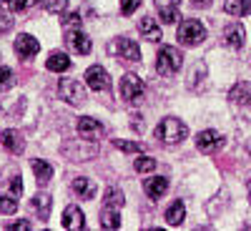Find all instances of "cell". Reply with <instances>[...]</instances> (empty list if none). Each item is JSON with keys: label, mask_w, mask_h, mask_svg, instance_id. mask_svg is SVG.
<instances>
[{"label": "cell", "mask_w": 251, "mask_h": 231, "mask_svg": "<svg viewBox=\"0 0 251 231\" xmlns=\"http://www.w3.org/2000/svg\"><path fill=\"white\" fill-rule=\"evenodd\" d=\"M153 136L161 141V143H181L186 136H188V128H186V123L178 121V118H163L158 126H156V131Z\"/></svg>", "instance_id": "1"}, {"label": "cell", "mask_w": 251, "mask_h": 231, "mask_svg": "<svg viewBox=\"0 0 251 231\" xmlns=\"http://www.w3.org/2000/svg\"><path fill=\"white\" fill-rule=\"evenodd\" d=\"M176 38H178L181 46H199V43H203V38H206V28H203L201 20L188 18V20H183V23L178 26V35Z\"/></svg>", "instance_id": "2"}, {"label": "cell", "mask_w": 251, "mask_h": 231, "mask_svg": "<svg viewBox=\"0 0 251 231\" xmlns=\"http://www.w3.org/2000/svg\"><path fill=\"white\" fill-rule=\"evenodd\" d=\"M181 66H183V55H181L178 48L163 46V48L158 51V55H156V71H158V73L171 76V73H176Z\"/></svg>", "instance_id": "3"}, {"label": "cell", "mask_w": 251, "mask_h": 231, "mask_svg": "<svg viewBox=\"0 0 251 231\" xmlns=\"http://www.w3.org/2000/svg\"><path fill=\"white\" fill-rule=\"evenodd\" d=\"M58 96L66 98L68 103H73V106H80L83 98H86V91H83V86L75 78H63L58 83Z\"/></svg>", "instance_id": "4"}, {"label": "cell", "mask_w": 251, "mask_h": 231, "mask_svg": "<svg viewBox=\"0 0 251 231\" xmlns=\"http://www.w3.org/2000/svg\"><path fill=\"white\" fill-rule=\"evenodd\" d=\"M221 146H224V136L219 131H214V128H206V131H201L196 136V149L201 154H216Z\"/></svg>", "instance_id": "5"}, {"label": "cell", "mask_w": 251, "mask_h": 231, "mask_svg": "<svg viewBox=\"0 0 251 231\" xmlns=\"http://www.w3.org/2000/svg\"><path fill=\"white\" fill-rule=\"evenodd\" d=\"M143 93H146V83H143L138 76L128 73V76L121 78V96H123L126 101H138Z\"/></svg>", "instance_id": "6"}, {"label": "cell", "mask_w": 251, "mask_h": 231, "mask_svg": "<svg viewBox=\"0 0 251 231\" xmlns=\"http://www.w3.org/2000/svg\"><path fill=\"white\" fill-rule=\"evenodd\" d=\"M66 46H68L71 51L80 53V55H88V53H91V48H93L91 38H88L86 33H80L78 28H71V30L66 33Z\"/></svg>", "instance_id": "7"}, {"label": "cell", "mask_w": 251, "mask_h": 231, "mask_svg": "<svg viewBox=\"0 0 251 231\" xmlns=\"http://www.w3.org/2000/svg\"><path fill=\"white\" fill-rule=\"evenodd\" d=\"M86 83H88L91 91H106L111 86V78H108V73H106L103 66H91L86 71Z\"/></svg>", "instance_id": "8"}, {"label": "cell", "mask_w": 251, "mask_h": 231, "mask_svg": "<svg viewBox=\"0 0 251 231\" xmlns=\"http://www.w3.org/2000/svg\"><path fill=\"white\" fill-rule=\"evenodd\" d=\"M113 53L118 58H123V60H131V63H138L141 60V51H138V46L133 43L131 38H118L116 43H113Z\"/></svg>", "instance_id": "9"}, {"label": "cell", "mask_w": 251, "mask_h": 231, "mask_svg": "<svg viewBox=\"0 0 251 231\" xmlns=\"http://www.w3.org/2000/svg\"><path fill=\"white\" fill-rule=\"evenodd\" d=\"M13 48H15V53L23 58V60H28V58H33V55L40 51V43H38L33 35L23 33V35H18V38H15V46H13Z\"/></svg>", "instance_id": "10"}, {"label": "cell", "mask_w": 251, "mask_h": 231, "mask_svg": "<svg viewBox=\"0 0 251 231\" xmlns=\"http://www.w3.org/2000/svg\"><path fill=\"white\" fill-rule=\"evenodd\" d=\"M78 133H80V138H86V141L100 138L103 133H106V126H103L98 118H80L78 121Z\"/></svg>", "instance_id": "11"}, {"label": "cell", "mask_w": 251, "mask_h": 231, "mask_svg": "<svg viewBox=\"0 0 251 231\" xmlns=\"http://www.w3.org/2000/svg\"><path fill=\"white\" fill-rule=\"evenodd\" d=\"M178 3L181 0H156V10H158V18L163 23H178Z\"/></svg>", "instance_id": "12"}, {"label": "cell", "mask_w": 251, "mask_h": 231, "mask_svg": "<svg viewBox=\"0 0 251 231\" xmlns=\"http://www.w3.org/2000/svg\"><path fill=\"white\" fill-rule=\"evenodd\" d=\"M63 226L73 229V231L86 229V216H83V211L78 206H66V211H63Z\"/></svg>", "instance_id": "13"}, {"label": "cell", "mask_w": 251, "mask_h": 231, "mask_svg": "<svg viewBox=\"0 0 251 231\" xmlns=\"http://www.w3.org/2000/svg\"><path fill=\"white\" fill-rule=\"evenodd\" d=\"M50 208H53V199L48 196V194H35L33 199H30V211L38 216V219H48L50 216Z\"/></svg>", "instance_id": "14"}, {"label": "cell", "mask_w": 251, "mask_h": 231, "mask_svg": "<svg viewBox=\"0 0 251 231\" xmlns=\"http://www.w3.org/2000/svg\"><path fill=\"white\" fill-rule=\"evenodd\" d=\"M244 38H246V30L241 23H231L224 28V43L228 48H241L244 46Z\"/></svg>", "instance_id": "15"}, {"label": "cell", "mask_w": 251, "mask_h": 231, "mask_svg": "<svg viewBox=\"0 0 251 231\" xmlns=\"http://www.w3.org/2000/svg\"><path fill=\"white\" fill-rule=\"evenodd\" d=\"M143 191L149 194L153 201L156 199H161L166 191H169V179L166 176H153V179H146V183H143Z\"/></svg>", "instance_id": "16"}, {"label": "cell", "mask_w": 251, "mask_h": 231, "mask_svg": "<svg viewBox=\"0 0 251 231\" xmlns=\"http://www.w3.org/2000/svg\"><path fill=\"white\" fill-rule=\"evenodd\" d=\"M138 30H141V35L149 40V43H158V40H161V28H158V23H156L151 15L141 20V23H138Z\"/></svg>", "instance_id": "17"}, {"label": "cell", "mask_w": 251, "mask_h": 231, "mask_svg": "<svg viewBox=\"0 0 251 231\" xmlns=\"http://www.w3.org/2000/svg\"><path fill=\"white\" fill-rule=\"evenodd\" d=\"M3 146H5V149L10 151V154H23V149H25V138L23 136H20L18 131H3Z\"/></svg>", "instance_id": "18"}, {"label": "cell", "mask_w": 251, "mask_h": 231, "mask_svg": "<svg viewBox=\"0 0 251 231\" xmlns=\"http://www.w3.org/2000/svg\"><path fill=\"white\" fill-rule=\"evenodd\" d=\"M183 219H186V204L181 199H176L169 206V211H166V224H169V226H178V224H183Z\"/></svg>", "instance_id": "19"}, {"label": "cell", "mask_w": 251, "mask_h": 231, "mask_svg": "<svg viewBox=\"0 0 251 231\" xmlns=\"http://www.w3.org/2000/svg\"><path fill=\"white\" fill-rule=\"evenodd\" d=\"M228 96H231V101L239 103V106H249L251 108V83H246V80L244 83H236Z\"/></svg>", "instance_id": "20"}, {"label": "cell", "mask_w": 251, "mask_h": 231, "mask_svg": "<svg viewBox=\"0 0 251 231\" xmlns=\"http://www.w3.org/2000/svg\"><path fill=\"white\" fill-rule=\"evenodd\" d=\"M73 191L80 196V199H93L96 196V183L91 181V179H86V176H78V179H73Z\"/></svg>", "instance_id": "21"}, {"label": "cell", "mask_w": 251, "mask_h": 231, "mask_svg": "<svg viewBox=\"0 0 251 231\" xmlns=\"http://www.w3.org/2000/svg\"><path fill=\"white\" fill-rule=\"evenodd\" d=\"M46 66H48V71H53V73H63V71H68L71 68V58L66 55V53H50V58L46 60Z\"/></svg>", "instance_id": "22"}, {"label": "cell", "mask_w": 251, "mask_h": 231, "mask_svg": "<svg viewBox=\"0 0 251 231\" xmlns=\"http://www.w3.org/2000/svg\"><path fill=\"white\" fill-rule=\"evenodd\" d=\"M30 166H33V174H35L38 183H48V181L53 179V166H50V163L40 161V158H33Z\"/></svg>", "instance_id": "23"}, {"label": "cell", "mask_w": 251, "mask_h": 231, "mask_svg": "<svg viewBox=\"0 0 251 231\" xmlns=\"http://www.w3.org/2000/svg\"><path fill=\"white\" fill-rule=\"evenodd\" d=\"M224 10L231 15V18H241V15L251 13V3H246V0H226Z\"/></svg>", "instance_id": "24"}, {"label": "cell", "mask_w": 251, "mask_h": 231, "mask_svg": "<svg viewBox=\"0 0 251 231\" xmlns=\"http://www.w3.org/2000/svg\"><path fill=\"white\" fill-rule=\"evenodd\" d=\"M100 226H103V229H118V226H121L118 208H111V206L103 208V214H100Z\"/></svg>", "instance_id": "25"}, {"label": "cell", "mask_w": 251, "mask_h": 231, "mask_svg": "<svg viewBox=\"0 0 251 231\" xmlns=\"http://www.w3.org/2000/svg\"><path fill=\"white\" fill-rule=\"evenodd\" d=\"M133 169H136L138 174H151V171L156 169V161H153L151 156H141V158H136Z\"/></svg>", "instance_id": "26"}, {"label": "cell", "mask_w": 251, "mask_h": 231, "mask_svg": "<svg viewBox=\"0 0 251 231\" xmlns=\"http://www.w3.org/2000/svg\"><path fill=\"white\" fill-rule=\"evenodd\" d=\"M123 204H126V199H123V194L118 191V188H108V191H106V206L121 208Z\"/></svg>", "instance_id": "27"}, {"label": "cell", "mask_w": 251, "mask_h": 231, "mask_svg": "<svg viewBox=\"0 0 251 231\" xmlns=\"http://www.w3.org/2000/svg\"><path fill=\"white\" fill-rule=\"evenodd\" d=\"M0 211L3 214H15L18 211V196H0Z\"/></svg>", "instance_id": "28"}, {"label": "cell", "mask_w": 251, "mask_h": 231, "mask_svg": "<svg viewBox=\"0 0 251 231\" xmlns=\"http://www.w3.org/2000/svg\"><path fill=\"white\" fill-rule=\"evenodd\" d=\"M15 83V73L8 66H0V88H10Z\"/></svg>", "instance_id": "29"}, {"label": "cell", "mask_w": 251, "mask_h": 231, "mask_svg": "<svg viewBox=\"0 0 251 231\" xmlns=\"http://www.w3.org/2000/svg\"><path fill=\"white\" fill-rule=\"evenodd\" d=\"M35 3H38V0H10V3H8V8H10L13 13H23V10L33 8Z\"/></svg>", "instance_id": "30"}, {"label": "cell", "mask_w": 251, "mask_h": 231, "mask_svg": "<svg viewBox=\"0 0 251 231\" xmlns=\"http://www.w3.org/2000/svg\"><path fill=\"white\" fill-rule=\"evenodd\" d=\"M118 149L123 151V154H138V151H143V146L141 143H133V141H113Z\"/></svg>", "instance_id": "31"}, {"label": "cell", "mask_w": 251, "mask_h": 231, "mask_svg": "<svg viewBox=\"0 0 251 231\" xmlns=\"http://www.w3.org/2000/svg\"><path fill=\"white\" fill-rule=\"evenodd\" d=\"M43 5L48 13H63L68 8V0H43Z\"/></svg>", "instance_id": "32"}, {"label": "cell", "mask_w": 251, "mask_h": 231, "mask_svg": "<svg viewBox=\"0 0 251 231\" xmlns=\"http://www.w3.org/2000/svg\"><path fill=\"white\" fill-rule=\"evenodd\" d=\"M138 5H141V0H121V13L123 15H131Z\"/></svg>", "instance_id": "33"}, {"label": "cell", "mask_w": 251, "mask_h": 231, "mask_svg": "<svg viewBox=\"0 0 251 231\" xmlns=\"http://www.w3.org/2000/svg\"><path fill=\"white\" fill-rule=\"evenodd\" d=\"M60 20H63V26H66V28H78V26H80V18H78V13H71V15H63Z\"/></svg>", "instance_id": "34"}, {"label": "cell", "mask_w": 251, "mask_h": 231, "mask_svg": "<svg viewBox=\"0 0 251 231\" xmlns=\"http://www.w3.org/2000/svg\"><path fill=\"white\" fill-rule=\"evenodd\" d=\"M10 28H13V18H8L5 13H0V35L8 33Z\"/></svg>", "instance_id": "35"}, {"label": "cell", "mask_w": 251, "mask_h": 231, "mask_svg": "<svg viewBox=\"0 0 251 231\" xmlns=\"http://www.w3.org/2000/svg\"><path fill=\"white\" fill-rule=\"evenodd\" d=\"M8 229H13V231H30V221H15Z\"/></svg>", "instance_id": "36"}, {"label": "cell", "mask_w": 251, "mask_h": 231, "mask_svg": "<svg viewBox=\"0 0 251 231\" xmlns=\"http://www.w3.org/2000/svg\"><path fill=\"white\" fill-rule=\"evenodd\" d=\"M20 191H23V183H20V176L13 179V196H20Z\"/></svg>", "instance_id": "37"}, {"label": "cell", "mask_w": 251, "mask_h": 231, "mask_svg": "<svg viewBox=\"0 0 251 231\" xmlns=\"http://www.w3.org/2000/svg\"><path fill=\"white\" fill-rule=\"evenodd\" d=\"M191 3H194L196 8H208V5H211V0H191Z\"/></svg>", "instance_id": "38"}, {"label": "cell", "mask_w": 251, "mask_h": 231, "mask_svg": "<svg viewBox=\"0 0 251 231\" xmlns=\"http://www.w3.org/2000/svg\"><path fill=\"white\" fill-rule=\"evenodd\" d=\"M249 201H251V179H249Z\"/></svg>", "instance_id": "39"}, {"label": "cell", "mask_w": 251, "mask_h": 231, "mask_svg": "<svg viewBox=\"0 0 251 231\" xmlns=\"http://www.w3.org/2000/svg\"><path fill=\"white\" fill-rule=\"evenodd\" d=\"M0 3H10V0H0Z\"/></svg>", "instance_id": "40"}, {"label": "cell", "mask_w": 251, "mask_h": 231, "mask_svg": "<svg viewBox=\"0 0 251 231\" xmlns=\"http://www.w3.org/2000/svg\"><path fill=\"white\" fill-rule=\"evenodd\" d=\"M249 154H251V143H249Z\"/></svg>", "instance_id": "41"}]
</instances>
